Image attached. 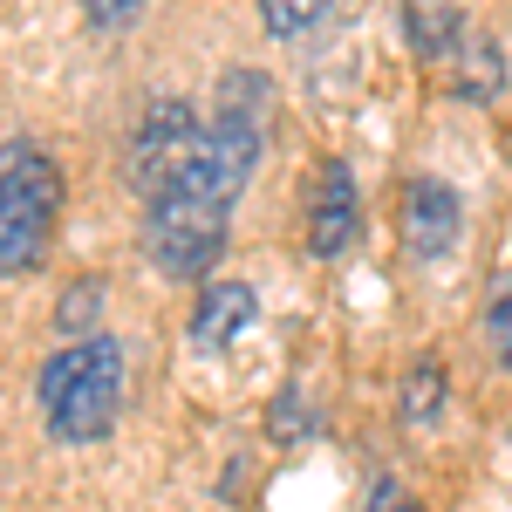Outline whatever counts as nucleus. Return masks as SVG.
Listing matches in <instances>:
<instances>
[{
	"label": "nucleus",
	"mask_w": 512,
	"mask_h": 512,
	"mask_svg": "<svg viewBox=\"0 0 512 512\" xmlns=\"http://www.w3.org/2000/svg\"><path fill=\"white\" fill-rule=\"evenodd\" d=\"M123 410V349L110 335H89L41 369V417L62 444H96Z\"/></svg>",
	"instance_id": "1"
},
{
	"label": "nucleus",
	"mask_w": 512,
	"mask_h": 512,
	"mask_svg": "<svg viewBox=\"0 0 512 512\" xmlns=\"http://www.w3.org/2000/svg\"><path fill=\"white\" fill-rule=\"evenodd\" d=\"M62 171L35 144H0V274H28L48 253Z\"/></svg>",
	"instance_id": "2"
},
{
	"label": "nucleus",
	"mask_w": 512,
	"mask_h": 512,
	"mask_svg": "<svg viewBox=\"0 0 512 512\" xmlns=\"http://www.w3.org/2000/svg\"><path fill=\"white\" fill-rule=\"evenodd\" d=\"M226 219H233L226 198L192 192V185L164 192L158 205H151V260H158V274L164 280L212 274V260L226 253Z\"/></svg>",
	"instance_id": "3"
},
{
	"label": "nucleus",
	"mask_w": 512,
	"mask_h": 512,
	"mask_svg": "<svg viewBox=\"0 0 512 512\" xmlns=\"http://www.w3.org/2000/svg\"><path fill=\"white\" fill-rule=\"evenodd\" d=\"M198 144H205L198 117L178 103V96H158V103L144 110V123H137V137H130V185L158 205V198L192 171Z\"/></svg>",
	"instance_id": "4"
},
{
	"label": "nucleus",
	"mask_w": 512,
	"mask_h": 512,
	"mask_svg": "<svg viewBox=\"0 0 512 512\" xmlns=\"http://www.w3.org/2000/svg\"><path fill=\"white\" fill-rule=\"evenodd\" d=\"M458 226H465V205H458L451 185H437V178L403 185V239H410L417 260H444L458 246Z\"/></svg>",
	"instance_id": "5"
},
{
	"label": "nucleus",
	"mask_w": 512,
	"mask_h": 512,
	"mask_svg": "<svg viewBox=\"0 0 512 512\" xmlns=\"http://www.w3.org/2000/svg\"><path fill=\"white\" fill-rule=\"evenodd\" d=\"M362 233V205H355V178L349 164H321L315 178V212H308V246L321 260H342Z\"/></svg>",
	"instance_id": "6"
},
{
	"label": "nucleus",
	"mask_w": 512,
	"mask_h": 512,
	"mask_svg": "<svg viewBox=\"0 0 512 512\" xmlns=\"http://www.w3.org/2000/svg\"><path fill=\"white\" fill-rule=\"evenodd\" d=\"M253 287L246 280H212L205 287V301H198V315H192V342L198 349H226V342H239L246 328H253Z\"/></svg>",
	"instance_id": "7"
},
{
	"label": "nucleus",
	"mask_w": 512,
	"mask_h": 512,
	"mask_svg": "<svg viewBox=\"0 0 512 512\" xmlns=\"http://www.w3.org/2000/svg\"><path fill=\"white\" fill-rule=\"evenodd\" d=\"M458 96H472V103L499 96V48L485 35H465V48H458Z\"/></svg>",
	"instance_id": "8"
},
{
	"label": "nucleus",
	"mask_w": 512,
	"mask_h": 512,
	"mask_svg": "<svg viewBox=\"0 0 512 512\" xmlns=\"http://www.w3.org/2000/svg\"><path fill=\"white\" fill-rule=\"evenodd\" d=\"M437 403H444V369H437V362H417V369H410V390H403V417H410V424H431Z\"/></svg>",
	"instance_id": "9"
},
{
	"label": "nucleus",
	"mask_w": 512,
	"mask_h": 512,
	"mask_svg": "<svg viewBox=\"0 0 512 512\" xmlns=\"http://www.w3.org/2000/svg\"><path fill=\"white\" fill-rule=\"evenodd\" d=\"M260 14H267L274 35H308V28H321L328 0H260Z\"/></svg>",
	"instance_id": "10"
},
{
	"label": "nucleus",
	"mask_w": 512,
	"mask_h": 512,
	"mask_svg": "<svg viewBox=\"0 0 512 512\" xmlns=\"http://www.w3.org/2000/svg\"><path fill=\"white\" fill-rule=\"evenodd\" d=\"M485 335H492V355L512 362V280L492 294V308H485Z\"/></svg>",
	"instance_id": "11"
},
{
	"label": "nucleus",
	"mask_w": 512,
	"mask_h": 512,
	"mask_svg": "<svg viewBox=\"0 0 512 512\" xmlns=\"http://www.w3.org/2000/svg\"><path fill=\"white\" fill-rule=\"evenodd\" d=\"M89 308H96V280H82V287H69L62 294V328L76 335V328H89Z\"/></svg>",
	"instance_id": "12"
},
{
	"label": "nucleus",
	"mask_w": 512,
	"mask_h": 512,
	"mask_svg": "<svg viewBox=\"0 0 512 512\" xmlns=\"http://www.w3.org/2000/svg\"><path fill=\"white\" fill-rule=\"evenodd\" d=\"M369 512H424V506H417V499H410V492H403L396 478H383V485L369 492Z\"/></svg>",
	"instance_id": "13"
},
{
	"label": "nucleus",
	"mask_w": 512,
	"mask_h": 512,
	"mask_svg": "<svg viewBox=\"0 0 512 512\" xmlns=\"http://www.w3.org/2000/svg\"><path fill=\"white\" fill-rule=\"evenodd\" d=\"M130 7H144V0H96V14H130Z\"/></svg>",
	"instance_id": "14"
}]
</instances>
